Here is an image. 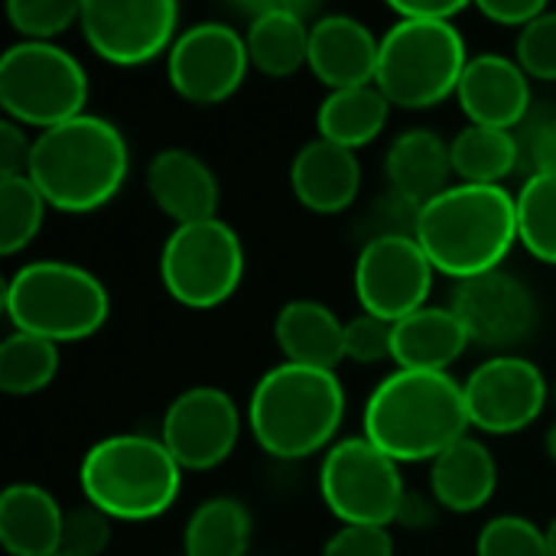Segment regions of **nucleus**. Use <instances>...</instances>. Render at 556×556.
<instances>
[{
    "instance_id": "f257e3e1",
    "label": "nucleus",
    "mask_w": 556,
    "mask_h": 556,
    "mask_svg": "<svg viewBox=\"0 0 556 556\" xmlns=\"http://www.w3.org/2000/svg\"><path fill=\"white\" fill-rule=\"evenodd\" d=\"M469 427L463 384L446 371L397 368L365 404V440L394 463H433L459 443Z\"/></svg>"
},
{
    "instance_id": "f03ea898",
    "label": "nucleus",
    "mask_w": 556,
    "mask_h": 556,
    "mask_svg": "<svg viewBox=\"0 0 556 556\" xmlns=\"http://www.w3.org/2000/svg\"><path fill=\"white\" fill-rule=\"evenodd\" d=\"M518 238V205L505 186L459 182L420 208L417 241L433 270L472 280L498 270Z\"/></svg>"
},
{
    "instance_id": "7ed1b4c3",
    "label": "nucleus",
    "mask_w": 556,
    "mask_h": 556,
    "mask_svg": "<svg viewBox=\"0 0 556 556\" xmlns=\"http://www.w3.org/2000/svg\"><path fill=\"white\" fill-rule=\"evenodd\" d=\"M127 163L130 156L121 130L104 117L81 114L33 140L26 176L36 182L46 205L85 215L117 195Z\"/></svg>"
},
{
    "instance_id": "20e7f679",
    "label": "nucleus",
    "mask_w": 556,
    "mask_h": 556,
    "mask_svg": "<svg viewBox=\"0 0 556 556\" xmlns=\"http://www.w3.org/2000/svg\"><path fill=\"white\" fill-rule=\"evenodd\" d=\"M345 417V388L336 371L306 365L270 368L251 394L248 424L257 446L277 459H306L332 443Z\"/></svg>"
},
{
    "instance_id": "39448f33",
    "label": "nucleus",
    "mask_w": 556,
    "mask_h": 556,
    "mask_svg": "<svg viewBox=\"0 0 556 556\" xmlns=\"http://www.w3.org/2000/svg\"><path fill=\"white\" fill-rule=\"evenodd\" d=\"M88 505L114 521H150L169 511L179 495L182 469L163 440L121 433L98 440L78 469Z\"/></svg>"
},
{
    "instance_id": "423d86ee",
    "label": "nucleus",
    "mask_w": 556,
    "mask_h": 556,
    "mask_svg": "<svg viewBox=\"0 0 556 556\" xmlns=\"http://www.w3.org/2000/svg\"><path fill=\"white\" fill-rule=\"evenodd\" d=\"M3 309L16 332L59 345L94 336L108 323L111 300L104 283L85 267L33 261L7 280Z\"/></svg>"
},
{
    "instance_id": "0eeeda50",
    "label": "nucleus",
    "mask_w": 556,
    "mask_h": 556,
    "mask_svg": "<svg viewBox=\"0 0 556 556\" xmlns=\"http://www.w3.org/2000/svg\"><path fill=\"white\" fill-rule=\"evenodd\" d=\"M466 65V42L453 23L397 20L381 39L375 85L391 104L424 111L456 94Z\"/></svg>"
},
{
    "instance_id": "6e6552de",
    "label": "nucleus",
    "mask_w": 556,
    "mask_h": 556,
    "mask_svg": "<svg viewBox=\"0 0 556 556\" xmlns=\"http://www.w3.org/2000/svg\"><path fill=\"white\" fill-rule=\"evenodd\" d=\"M88 78L78 59L52 42H16L0 55V104L20 127L52 130L85 114Z\"/></svg>"
},
{
    "instance_id": "1a4fd4ad",
    "label": "nucleus",
    "mask_w": 556,
    "mask_h": 556,
    "mask_svg": "<svg viewBox=\"0 0 556 556\" xmlns=\"http://www.w3.org/2000/svg\"><path fill=\"white\" fill-rule=\"evenodd\" d=\"M160 277L166 293L189 309L222 306L244 277L238 231L222 218L176 225L160 254Z\"/></svg>"
},
{
    "instance_id": "9d476101",
    "label": "nucleus",
    "mask_w": 556,
    "mask_h": 556,
    "mask_svg": "<svg viewBox=\"0 0 556 556\" xmlns=\"http://www.w3.org/2000/svg\"><path fill=\"white\" fill-rule=\"evenodd\" d=\"M319 492L339 521L362 528H388L397 521L407 495L397 463L365 437L342 440L326 453Z\"/></svg>"
},
{
    "instance_id": "9b49d317",
    "label": "nucleus",
    "mask_w": 556,
    "mask_h": 556,
    "mask_svg": "<svg viewBox=\"0 0 556 556\" xmlns=\"http://www.w3.org/2000/svg\"><path fill=\"white\" fill-rule=\"evenodd\" d=\"M251 55L244 36L218 20L195 23L176 42L169 46L166 75L179 98L189 104H222L231 98L244 75H248Z\"/></svg>"
},
{
    "instance_id": "f8f14e48",
    "label": "nucleus",
    "mask_w": 556,
    "mask_h": 556,
    "mask_svg": "<svg viewBox=\"0 0 556 556\" xmlns=\"http://www.w3.org/2000/svg\"><path fill=\"white\" fill-rule=\"evenodd\" d=\"M433 287V264L417 238H378L362 244L355 264V296L365 313L401 323L424 309Z\"/></svg>"
},
{
    "instance_id": "ddd939ff",
    "label": "nucleus",
    "mask_w": 556,
    "mask_h": 556,
    "mask_svg": "<svg viewBox=\"0 0 556 556\" xmlns=\"http://www.w3.org/2000/svg\"><path fill=\"white\" fill-rule=\"evenodd\" d=\"M179 7L173 0H85L81 33L85 42L111 65H143L173 46Z\"/></svg>"
},
{
    "instance_id": "4468645a",
    "label": "nucleus",
    "mask_w": 556,
    "mask_h": 556,
    "mask_svg": "<svg viewBox=\"0 0 556 556\" xmlns=\"http://www.w3.org/2000/svg\"><path fill=\"white\" fill-rule=\"evenodd\" d=\"M469 424L505 437L531 427L547 404V381L538 365L518 355H495L482 362L463 384Z\"/></svg>"
},
{
    "instance_id": "2eb2a0df",
    "label": "nucleus",
    "mask_w": 556,
    "mask_h": 556,
    "mask_svg": "<svg viewBox=\"0 0 556 556\" xmlns=\"http://www.w3.org/2000/svg\"><path fill=\"white\" fill-rule=\"evenodd\" d=\"M241 437V414L222 388L182 391L163 417V446L179 469L208 472L222 466Z\"/></svg>"
},
{
    "instance_id": "dca6fc26",
    "label": "nucleus",
    "mask_w": 556,
    "mask_h": 556,
    "mask_svg": "<svg viewBox=\"0 0 556 556\" xmlns=\"http://www.w3.org/2000/svg\"><path fill=\"white\" fill-rule=\"evenodd\" d=\"M450 309L459 316L469 339L485 349H511L538 326L534 293L525 280L505 270L459 280Z\"/></svg>"
},
{
    "instance_id": "f3484780",
    "label": "nucleus",
    "mask_w": 556,
    "mask_h": 556,
    "mask_svg": "<svg viewBox=\"0 0 556 556\" xmlns=\"http://www.w3.org/2000/svg\"><path fill=\"white\" fill-rule=\"evenodd\" d=\"M456 98L463 114L479 127L511 130L521 127L531 114L528 72L518 65V59L498 52H482L469 59Z\"/></svg>"
},
{
    "instance_id": "a211bd4d",
    "label": "nucleus",
    "mask_w": 556,
    "mask_h": 556,
    "mask_svg": "<svg viewBox=\"0 0 556 556\" xmlns=\"http://www.w3.org/2000/svg\"><path fill=\"white\" fill-rule=\"evenodd\" d=\"M378 59H381V39H375V33L355 16L329 13L319 16L309 29L306 65L332 91L371 85L378 78Z\"/></svg>"
},
{
    "instance_id": "6ab92c4d",
    "label": "nucleus",
    "mask_w": 556,
    "mask_h": 556,
    "mask_svg": "<svg viewBox=\"0 0 556 556\" xmlns=\"http://www.w3.org/2000/svg\"><path fill=\"white\" fill-rule=\"evenodd\" d=\"M248 23V55L251 65L270 78H287L300 72L309 62V23L306 13H313V3H293V0H261L241 7Z\"/></svg>"
},
{
    "instance_id": "aec40b11",
    "label": "nucleus",
    "mask_w": 556,
    "mask_h": 556,
    "mask_svg": "<svg viewBox=\"0 0 556 556\" xmlns=\"http://www.w3.org/2000/svg\"><path fill=\"white\" fill-rule=\"evenodd\" d=\"M147 192L156 208L176 225H195L215 218L218 179L205 160L182 147L160 150L147 166Z\"/></svg>"
},
{
    "instance_id": "412c9836",
    "label": "nucleus",
    "mask_w": 556,
    "mask_h": 556,
    "mask_svg": "<svg viewBox=\"0 0 556 556\" xmlns=\"http://www.w3.org/2000/svg\"><path fill=\"white\" fill-rule=\"evenodd\" d=\"M290 182L303 208L316 215H339L352 208L362 189V163L355 150L329 140H309L290 166Z\"/></svg>"
},
{
    "instance_id": "4be33fe9",
    "label": "nucleus",
    "mask_w": 556,
    "mask_h": 556,
    "mask_svg": "<svg viewBox=\"0 0 556 556\" xmlns=\"http://www.w3.org/2000/svg\"><path fill=\"white\" fill-rule=\"evenodd\" d=\"M62 521L65 511L39 485L16 482L0 495V544L10 556H59Z\"/></svg>"
},
{
    "instance_id": "5701e85b",
    "label": "nucleus",
    "mask_w": 556,
    "mask_h": 556,
    "mask_svg": "<svg viewBox=\"0 0 556 556\" xmlns=\"http://www.w3.org/2000/svg\"><path fill=\"white\" fill-rule=\"evenodd\" d=\"M274 339L290 365L336 371L345 358V323H339V316L316 300L287 303L277 313Z\"/></svg>"
},
{
    "instance_id": "b1692460",
    "label": "nucleus",
    "mask_w": 556,
    "mask_h": 556,
    "mask_svg": "<svg viewBox=\"0 0 556 556\" xmlns=\"http://www.w3.org/2000/svg\"><path fill=\"white\" fill-rule=\"evenodd\" d=\"M450 173H453L450 143L437 130L410 127L388 147L384 156L388 189L417 205H427L430 199L446 192Z\"/></svg>"
},
{
    "instance_id": "393cba45",
    "label": "nucleus",
    "mask_w": 556,
    "mask_h": 556,
    "mask_svg": "<svg viewBox=\"0 0 556 556\" xmlns=\"http://www.w3.org/2000/svg\"><path fill=\"white\" fill-rule=\"evenodd\" d=\"M469 332L453 309L424 306L394 323L391 358L404 371H446L469 345Z\"/></svg>"
},
{
    "instance_id": "a878e982",
    "label": "nucleus",
    "mask_w": 556,
    "mask_h": 556,
    "mask_svg": "<svg viewBox=\"0 0 556 556\" xmlns=\"http://www.w3.org/2000/svg\"><path fill=\"white\" fill-rule=\"evenodd\" d=\"M430 489H433V498L456 515L479 511L482 505L492 502L498 489V463L485 443L463 437L443 456L433 459Z\"/></svg>"
},
{
    "instance_id": "bb28decb",
    "label": "nucleus",
    "mask_w": 556,
    "mask_h": 556,
    "mask_svg": "<svg viewBox=\"0 0 556 556\" xmlns=\"http://www.w3.org/2000/svg\"><path fill=\"white\" fill-rule=\"evenodd\" d=\"M388 114H391V101L378 91V85L342 88V91H329V98L319 104L316 127L323 140L355 150L371 143L384 130Z\"/></svg>"
},
{
    "instance_id": "cd10ccee",
    "label": "nucleus",
    "mask_w": 556,
    "mask_h": 556,
    "mask_svg": "<svg viewBox=\"0 0 556 556\" xmlns=\"http://www.w3.org/2000/svg\"><path fill=\"white\" fill-rule=\"evenodd\" d=\"M450 160H453V173L463 182L498 186L505 176H511L518 169L521 147H518V137L511 130L469 124L453 137Z\"/></svg>"
},
{
    "instance_id": "c85d7f7f",
    "label": "nucleus",
    "mask_w": 556,
    "mask_h": 556,
    "mask_svg": "<svg viewBox=\"0 0 556 556\" xmlns=\"http://www.w3.org/2000/svg\"><path fill=\"white\" fill-rule=\"evenodd\" d=\"M251 544V515L238 498L202 502L182 534L186 556H244Z\"/></svg>"
},
{
    "instance_id": "c756f323",
    "label": "nucleus",
    "mask_w": 556,
    "mask_h": 556,
    "mask_svg": "<svg viewBox=\"0 0 556 556\" xmlns=\"http://www.w3.org/2000/svg\"><path fill=\"white\" fill-rule=\"evenodd\" d=\"M59 371V349L39 336L10 332L0 342V391L10 397H26L42 391Z\"/></svg>"
},
{
    "instance_id": "7c9ffc66",
    "label": "nucleus",
    "mask_w": 556,
    "mask_h": 556,
    "mask_svg": "<svg viewBox=\"0 0 556 556\" xmlns=\"http://www.w3.org/2000/svg\"><path fill=\"white\" fill-rule=\"evenodd\" d=\"M515 205L521 244L538 261L556 267V176H528Z\"/></svg>"
},
{
    "instance_id": "2f4dec72",
    "label": "nucleus",
    "mask_w": 556,
    "mask_h": 556,
    "mask_svg": "<svg viewBox=\"0 0 556 556\" xmlns=\"http://www.w3.org/2000/svg\"><path fill=\"white\" fill-rule=\"evenodd\" d=\"M46 208L29 176H0V254L23 251L39 235Z\"/></svg>"
},
{
    "instance_id": "473e14b6",
    "label": "nucleus",
    "mask_w": 556,
    "mask_h": 556,
    "mask_svg": "<svg viewBox=\"0 0 556 556\" xmlns=\"http://www.w3.org/2000/svg\"><path fill=\"white\" fill-rule=\"evenodd\" d=\"M7 20L26 42H46L81 20V3L75 0H10Z\"/></svg>"
},
{
    "instance_id": "72a5a7b5",
    "label": "nucleus",
    "mask_w": 556,
    "mask_h": 556,
    "mask_svg": "<svg viewBox=\"0 0 556 556\" xmlns=\"http://www.w3.org/2000/svg\"><path fill=\"white\" fill-rule=\"evenodd\" d=\"M479 556H551L547 534L518 515H502L489 521L479 534Z\"/></svg>"
},
{
    "instance_id": "f704fd0d",
    "label": "nucleus",
    "mask_w": 556,
    "mask_h": 556,
    "mask_svg": "<svg viewBox=\"0 0 556 556\" xmlns=\"http://www.w3.org/2000/svg\"><path fill=\"white\" fill-rule=\"evenodd\" d=\"M420 208L417 202L397 195V192H384L378 195L368 212L358 222L362 231V244L378 241V238H417V225H420Z\"/></svg>"
},
{
    "instance_id": "c9c22d12",
    "label": "nucleus",
    "mask_w": 556,
    "mask_h": 556,
    "mask_svg": "<svg viewBox=\"0 0 556 556\" xmlns=\"http://www.w3.org/2000/svg\"><path fill=\"white\" fill-rule=\"evenodd\" d=\"M518 65L541 81H556V10H544L518 36Z\"/></svg>"
},
{
    "instance_id": "e433bc0d",
    "label": "nucleus",
    "mask_w": 556,
    "mask_h": 556,
    "mask_svg": "<svg viewBox=\"0 0 556 556\" xmlns=\"http://www.w3.org/2000/svg\"><path fill=\"white\" fill-rule=\"evenodd\" d=\"M518 147H521V163L531 169V176H556V111L541 108L528 114L521 124Z\"/></svg>"
},
{
    "instance_id": "4c0bfd02",
    "label": "nucleus",
    "mask_w": 556,
    "mask_h": 556,
    "mask_svg": "<svg viewBox=\"0 0 556 556\" xmlns=\"http://www.w3.org/2000/svg\"><path fill=\"white\" fill-rule=\"evenodd\" d=\"M111 541V518L94 508L81 505L65 511L62 521V554L68 556H101Z\"/></svg>"
},
{
    "instance_id": "58836bf2",
    "label": "nucleus",
    "mask_w": 556,
    "mask_h": 556,
    "mask_svg": "<svg viewBox=\"0 0 556 556\" xmlns=\"http://www.w3.org/2000/svg\"><path fill=\"white\" fill-rule=\"evenodd\" d=\"M391 339H394V326L362 313L355 319L345 323V358L358 362V365H378L384 358H391Z\"/></svg>"
},
{
    "instance_id": "ea45409f",
    "label": "nucleus",
    "mask_w": 556,
    "mask_h": 556,
    "mask_svg": "<svg viewBox=\"0 0 556 556\" xmlns=\"http://www.w3.org/2000/svg\"><path fill=\"white\" fill-rule=\"evenodd\" d=\"M323 556H394V538L388 528H362V525H342Z\"/></svg>"
},
{
    "instance_id": "a19ab883",
    "label": "nucleus",
    "mask_w": 556,
    "mask_h": 556,
    "mask_svg": "<svg viewBox=\"0 0 556 556\" xmlns=\"http://www.w3.org/2000/svg\"><path fill=\"white\" fill-rule=\"evenodd\" d=\"M33 140L16 121H0V176H26Z\"/></svg>"
},
{
    "instance_id": "79ce46f5",
    "label": "nucleus",
    "mask_w": 556,
    "mask_h": 556,
    "mask_svg": "<svg viewBox=\"0 0 556 556\" xmlns=\"http://www.w3.org/2000/svg\"><path fill=\"white\" fill-rule=\"evenodd\" d=\"M469 3L459 0H391V10L401 20H424V23H453Z\"/></svg>"
},
{
    "instance_id": "37998d69",
    "label": "nucleus",
    "mask_w": 556,
    "mask_h": 556,
    "mask_svg": "<svg viewBox=\"0 0 556 556\" xmlns=\"http://www.w3.org/2000/svg\"><path fill=\"white\" fill-rule=\"evenodd\" d=\"M547 7L541 0H482L479 3V13L489 16L492 23H502V26H528L534 23Z\"/></svg>"
},
{
    "instance_id": "c03bdc74",
    "label": "nucleus",
    "mask_w": 556,
    "mask_h": 556,
    "mask_svg": "<svg viewBox=\"0 0 556 556\" xmlns=\"http://www.w3.org/2000/svg\"><path fill=\"white\" fill-rule=\"evenodd\" d=\"M401 525L407 528H427L433 521V508L420 498V495H404V505H401V515H397Z\"/></svg>"
},
{
    "instance_id": "a18cd8bd",
    "label": "nucleus",
    "mask_w": 556,
    "mask_h": 556,
    "mask_svg": "<svg viewBox=\"0 0 556 556\" xmlns=\"http://www.w3.org/2000/svg\"><path fill=\"white\" fill-rule=\"evenodd\" d=\"M547 456L556 463V420L551 424V430H547Z\"/></svg>"
},
{
    "instance_id": "49530a36",
    "label": "nucleus",
    "mask_w": 556,
    "mask_h": 556,
    "mask_svg": "<svg viewBox=\"0 0 556 556\" xmlns=\"http://www.w3.org/2000/svg\"><path fill=\"white\" fill-rule=\"evenodd\" d=\"M544 534H547V551H551V556H556V518L551 521V528Z\"/></svg>"
},
{
    "instance_id": "de8ad7c7",
    "label": "nucleus",
    "mask_w": 556,
    "mask_h": 556,
    "mask_svg": "<svg viewBox=\"0 0 556 556\" xmlns=\"http://www.w3.org/2000/svg\"><path fill=\"white\" fill-rule=\"evenodd\" d=\"M59 556H68V554H59Z\"/></svg>"
}]
</instances>
